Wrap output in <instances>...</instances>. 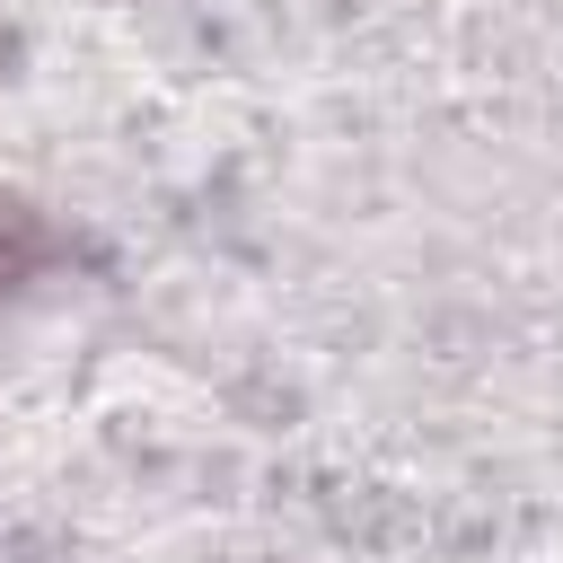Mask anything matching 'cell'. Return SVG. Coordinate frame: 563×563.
Returning <instances> with one entry per match:
<instances>
[{
    "instance_id": "cell-1",
    "label": "cell",
    "mask_w": 563,
    "mask_h": 563,
    "mask_svg": "<svg viewBox=\"0 0 563 563\" xmlns=\"http://www.w3.org/2000/svg\"><path fill=\"white\" fill-rule=\"evenodd\" d=\"M53 255H62V238H53L26 202H0V299H18Z\"/></svg>"
}]
</instances>
